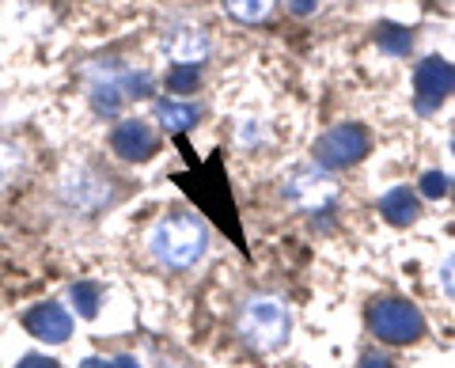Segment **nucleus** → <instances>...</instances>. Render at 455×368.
<instances>
[{"label":"nucleus","instance_id":"1","mask_svg":"<svg viewBox=\"0 0 455 368\" xmlns=\"http://www.w3.org/2000/svg\"><path fill=\"white\" fill-rule=\"evenodd\" d=\"M148 247L164 266H171V270H190L209 247V228H205V220L194 217V213L164 217L152 228Z\"/></svg>","mask_w":455,"mask_h":368},{"label":"nucleus","instance_id":"2","mask_svg":"<svg viewBox=\"0 0 455 368\" xmlns=\"http://www.w3.org/2000/svg\"><path fill=\"white\" fill-rule=\"evenodd\" d=\"M289 327H292L289 308L277 296H251L243 311H239V334L254 349H277L289 338Z\"/></svg>","mask_w":455,"mask_h":368},{"label":"nucleus","instance_id":"3","mask_svg":"<svg viewBox=\"0 0 455 368\" xmlns=\"http://www.w3.org/2000/svg\"><path fill=\"white\" fill-rule=\"evenodd\" d=\"M315 164L326 167V172H341V167H353L361 164L368 152H372V133L357 122H341L334 130H326L315 140Z\"/></svg>","mask_w":455,"mask_h":368},{"label":"nucleus","instance_id":"4","mask_svg":"<svg viewBox=\"0 0 455 368\" xmlns=\"http://www.w3.org/2000/svg\"><path fill=\"white\" fill-rule=\"evenodd\" d=\"M368 327H372L379 342L410 346L425 334V319H421V311L406 300H376L368 308Z\"/></svg>","mask_w":455,"mask_h":368},{"label":"nucleus","instance_id":"5","mask_svg":"<svg viewBox=\"0 0 455 368\" xmlns=\"http://www.w3.org/2000/svg\"><path fill=\"white\" fill-rule=\"evenodd\" d=\"M284 197L292 205H300L304 213H326L338 202V182L331 179L326 167H296L284 179Z\"/></svg>","mask_w":455,"mask_h":368},{"label":"nucleus","instance_id":"6","mask_svg":"<svg viewBox=\"0 0 455 368\" xmlns=\"http://www.w3.org/2000/svg\"><path fill=\"white\" fill-rule=\"evenodd\" d=\"M152 95V76L148 73H107L103 80L92 84V107L99 115H118L130 99Z\"/></svg>","mask_w":455,"mask_h":368},{"label":"nucleus","instance_id":"7","mask_svg":"<svg viewBox=\"0 0 455 368\" xmlns=\"http://www.w3.org/2000/svg\"><path fill=\"white\" fill-rule=\"evenodd\" d=\"M414 92H418V110L429 115L455 92V65L444 58H425L414 68Z\"/></svg>","mask_w":455,"mask_h":368},{"label":"nucleus","instance_id":"8","mask_svg":"<svg viewBox=\"0 0 455 368\" xmlns=\"http://www.w3.org/2000/svg\"><path fill=\"white\" fill-rule=\"evenodd\" d=\"M23 327H27V334H35L38 342L61 346V342H68V334H73V316H68L57 300H46V304H35L27 311Z\"/></svg>","mask_w":455,"mask_h":368},{"label":"nucleus","instance_id":"9","mask_svg":"<svg viewBox=\"0 0 455 368\" xmlns=\"http://www.w3.org/2000/svg\"><path fill=\"white\" fill-rule=\"evenodd\" d=\"M156 145H160V140H156V130L148 122H140V118H125V122L114 125V133H110L114 156H122V160H130V164L152 160Z\"/></svg>","mask_w":455,"mask_h":368},{"label":"nucleus","instance_id":"10","mask_svg":"<svg viewBox=\"0 0 455 368\" xmlns=\"http://www.w3.org/2000/svg\"><path fill=\"white\" fill-rule=\"evenodd\" d=\"M164 50L175 58V65H202L209 53V38L202 27H171L164 35Z\"/></svg>","mask_w":455,"mask_h":368},{"label":"nucleus","instance_id":"11","mask_svg":"<svg viewBox=\"0 0 455 368\" xmlns=\"http://www.w3.org/2000/svg\"><path fill=\"white\" fill-rule=\"evenodd\" d=\"M379 213L387 224H395V228H406V224H414L421 217V202L410 187H395L379 197Z\"/></svg>","mask_w":455,"mask_h":368},{"label":"nucleus","instance_id":"12","mask_svg":"<svg viewBox=\"0 0 455 368\" xmlns=\"http://www.w3.org/2000/svg\"><path fill=\"white\" fill-rule=\"evenodd\" d=\"M156 118L164 122V130L182 133V130H190V125H197V107L175 103V99H160V103H156Z\"/></svg>","mask_w":455,"mask_h":368},{"label":"nucleus","instance_id":"13","mask_svg":"<svg viewBox=\"0 0 455 368\" xmlns=\"http://www.w3.org/2000/svg\"><path fill=\"white\" fill-rule=\"evenodd\" d=\"M376 46L383 53H391V58H410V50H414V35H410L406 27H398V23H379L376 27Z\"/></svg>","mask_w":455,"mask_h":368},{"label":"nucleus","instance_id":"14","mask_svg":"<svg viewBox=\"0 0 455 368\" xmlns=\"http://www.w3.org/2000/svg\"><path fill=\"white\" fill-rule=\"evenodd\" d=\"M68 296H73V308L80 319H95L99 316V304H103V289L95 285V281H76L73 289H68Z\"/></svg>","mask_w":455,"mask_h":368},{"label":"nucleus","instance_id":"15","mask_svg":"<svg viewBox=\"0 0 455 368\" xmlns=\"http://www.w3.org/2000/svg\"><path fill=\"white\" fill-rule=\"evenodd\" d=\"M274 4L277 0H224V12L235 20H243V23H259L274 12Z\"/></svg>","mask_w":455,"mask_h":368},{"label":"nucleus","instance_id":"16","mask_svg":"<svg viewBox=\"0 0 455 368\" xmlns=\"http://www.w3.org/2000/svg\"><path fill=\"white\" fill-rule=\"evenodd\" d=\"M197 84H202V65H171V73H167V92L190 95V92H197Z\"/></svg>","mask_w":455,"mask_h":368},{"label":"nucleus","instance_id":"17","mask_svg":"<svg viewBox=\"0 0 455 368\" xmlns=\"http://www.w3.org/2000/svg\"><path fill=\"white\" fill-rule=\"evenodd\" d=\"M20 167H23V152L16 145H0V187H8Z\"/></svg>","mask_w":455,"mask_h":368},{"label":"nucleus","instance_id":"18","mask_svg":"<svg viewBox=\"0 0 455 368\" xmlns=\"http://www.w3.org/2000/svg\"><path fill=\"white\" fill-rule=\"evenodd\" d=\"M421 194L433 197V202H440V197L451 194V179H448L444 172H425V175H421Z\"/></svg>","mask_w":455,"mask_h":368},{"label":"nucleus","instance_id":"19","mask_svg":"<svg viewBox=\"0 0 455 368\" xmlns=\"http://www.w3.org/2000/svg\"><path fill=\"white\" fill-rule=\"evenodd\" d=\"M440 281H444V289L455 296V251L444 259V266H440Z\"/></svg>","mask_w":455,"mask_h":368},{"label":"nucleus","instance_id":"20","mask_svg":"<svg viewBox=\"0 0 455 368\" xmlns=\"http://www.w3.org/2000/svg\"><path fill=\"white\" fill-rule=\"evenodd\" d=\"M16 368H61V364L50 361V357H42V353H27V357H23Z\"/></svg>","mask_w":455,"mask_h":368},{"label":"nucleus","instance_id":"21","mask_svg":"<svg viewBox=\"0 0 455 368\" xmlns=\"http://www.w3.org/2000/svg\"><path fill=\"white\" fill-rule=\"evenodd\" d=\"M319 4H323V0H289V8L296 12V16H311Z\"/></svg>","mask_w":455,"mask_h":368},{"label":"nucleus","instance_id":"22","mask_svg":"<svg viewBox=\"0 0 455 368\" xmlns=\"http://www.w3.org/2000/svg\"><path fill=\"white\" fill-rule=\"evenodd\" d=\"M357 368H395V364H391L387 357H376V353H368V357H364Z\"/></svg>","mask_w":455,"mask_h":368},{"label":"nucleus","instance_id":"23","mask_svg":"<svg viewBox=\"0 0 455 368\" xmlns=\"http://www.w3.org/2000/svg\"><path fill=\"white\" fill-rule=\"evenodd\" d=\"M110 368H140V364H137V357H130V353H122V357L110 361Z\"/></svg>","mask_w":455,"mask_h":368},{"label":"nucleus","instance_id":"24","mask_svg":"<svg viewBox=\"0 0 455 368\" xmlns=\"http://www.w3.org/2000/svg\"><path fill=\"white\" fill-rule=\"evenodd\" d=\"M80 368H110V361H103V357H88Z\"/></svg>","mask_w":455,"mask_h":368},{"label":"nucleus","instance_id":"25","mask_svg":"<svg viewBox=\"0 0 455 368\" xmlns=\"http://www.w3.org/2000/svg\"><path fill=\"white\" fill-rule=\"evenodd\" d=\"M451 152H455V145H451Z\"/></svg>","mask_w":455,"mask_h":368}]
</instances>
